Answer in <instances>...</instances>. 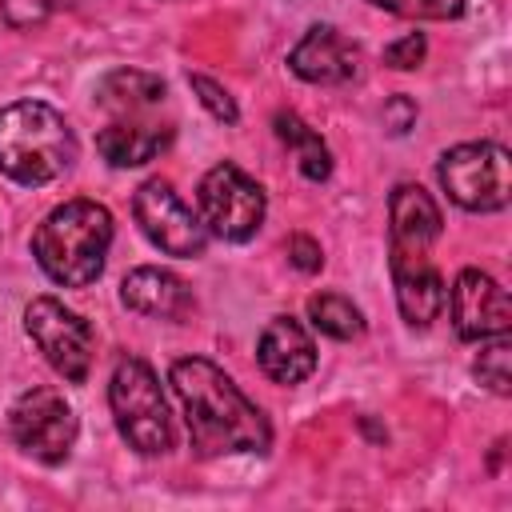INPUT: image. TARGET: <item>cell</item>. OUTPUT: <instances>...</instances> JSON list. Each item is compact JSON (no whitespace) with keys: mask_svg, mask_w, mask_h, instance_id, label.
I'll use <instances>...</instances> for the list:
<instances>
[{"mask_svg":"<svg viewBox=\"0 0 512 512\" xmlns=\"http://www.w3.org/2000/svg\"><path fill=\"white\" fill-rule=\"evenodd\" d=\"M168 384L184 404L188 440L200 460L232 452H264L272 444L268 416L236 388V380L204 356H184L168 368Z\"/></svg>","mask_w":512,"mask_h":512,"instance_id":"6da1fadb","label":"cell"},{"mask_svg":"<svg viewBox=\"0 0 512 512\" xmlns=\"http://www.w3.org/2000/svg\"><path fill=\"white\" fill-rule=\"evenodd\" d=\"M108 248H112V212L96 200H64L32 232V256L40 272L60 288L96 284Z\"/></svg>","mask_w":512,"mask_h":512,"instance_id":"7a4b0ae2","label":"cell"},{"mask_svg":"<svg viewBox=\"0 0 512 512\" xmlns=\"http://www.w3.org/2000/svg\"><path fill=\"white\" fill-rule=\"evenodd\" d=\"M76 160L68 120L44 100H16L0 108V172L24 188L52 184Z\"/></svg>","mask_w":512,"mask_h":512,"instance_id":"3957f363","label":"cell"},{"mask_svg":"<svg viewBox=\"0 0 512 512\" xmlns=\"http://www.w3.org/2000/svg\"><path fill=\"white\" fill-rule=\"evenodd\" d=\"M108 404L116 432L140 456H164L172 448V416L156 372L140 356H120L108 380Z\"/></svg>","mask_w":512,"mask_h":512,"instance_id":"277c9868","label":"cell"},{"mask_svg":"<svg viewBox=\"0 0 512 512\" xmlns=\"http://www.w3.org/2000/svg\"><path fill=\"white\" fill-rule=\"evenodd\" d=\"M440 188L464 212H500L512 200V160L504 144H456L436 164Z\"/></svg>","mask_w":512,"mask_h":512,"instance_id":"5b68a950","label":"cell"},{"mask_svg":"<svg viewBox=\"0 0 512 512\" xmlns=\"http://www.w3.org/2000/svg\"><path fill=\"white\" fill-rule=\"evenodd\" d=\"M196 204H200V224L208 236L228 240V244H244L260 232L268 200L264 188L236 164H216L204 172L200 188H196Z\"/></svg>","mask_w":512,"mask_h":512,"instance_id":"8992f818","label":"cell"},{"mask_svg":"<svg viewBox=\"0 0 512 512\" xmlns=\"http://www.w3.org/2000/svg\"><path fill=\"white\" fill-rule=\"evenodd\" d=\"M24 332L44 352V360L52 364L56 376H64L68 384L88 380L92 356H96V336L80 312L64 308L56 296H36L24 308Z\"/></svg>","mask_w":512,"mask_h":512,"instance_id":"52a82bcc","label":"cell"},{"mask_svg":"<svg viewBox=\"0 0 512 512\" xmlns=\"http://www.w3.org/2000/svg\"><path fill=\"white\" fill-rule=\"evenodd\" d=\"M12 440L40 464H64L76 444V412L56 388H28L8 412Z\"/></svg>","mask_w":512,"mask_h":512,"instance_id":"ba28073f","label":"cell"},{"mask_svg":"<svg viewBox=\"0 0 512 512\" xmlns=\"http://www.w3.org/2000/svg\"><path fill=\"white\" fill-rule=\"evenodd\" d=\"M132 216H136L140 232H144L164 256L192 260V256H200L204 244H208V232H204L200 216H196V212L180 200V192H176L168 180H160V176H152V180H144V184L136 188V196H132Z\"/></svg>","mask_w":512,"mask_h":512,"instance_id":"9c48e42d","label":"cell"},{"mask_svg":"<svg viewBox=\"0 0 512 512\" xmlns=\"http://www.w3.org/2000/svg\"><path fill=\"white\" fill-rule=\"evenodd\" d=\"M452 304V324L460 340H488V336H504L512 328V300L508 292L480 268H460L452 280L448 300Z\"/></svg>","mask_w":512,"mask_h":512,"instance_id":"30bf717a","label":"cell"},{"mask_svg":"<svg viewBox=\"0 0 512 512\" xmlns=\"http://www.w3.org/2000/svg\"><path fill=\"white\" fill-rule=\"evenodd\" d=\"M428 252L432 248H388L396 308L412 328H428L444 312V300H448L444 276Z\"/></svg>","mask_w":512,"mask_h":512,"instance_id":"8fae6325","label":"cell"},{"mask_svg":"<svg viewBox=\"0 0 512 512\" xmlns=\"http://www.w3.org/2000/svg\"><path fill=\"white\" fill-rule=\"evenodd\" d=\"M288 68L304 84H344L360 72V48L332 24H312L288 52Z\"/></svg>","mask_w":512,"mask_h":512,"instance_id":"7c38bea8","label":"cell"},{"mask_svg":"<svg viewBox=\"0 0 512 512\" xmlns=\"http://www.w3.org/2000/svg\"><path fill=\"white\" fill-rule=\"evenodd\" d=\"M256 360L272 384H300L316 368V344L296 316H272L260 332Z\"/></svg>","mask_w":512,"mask_h":512,"instance_id":"4fadbf2b","label":"cell"},{"mask_svg":"<svg viewBox=\"0 0 512 512\" xmlns=\"http://www.w3.org/2000/svg\"><path fill=\"white\" fill-rule=\"evenodd\" d=\"M120 300L124 308L140 312V316H152V320H188L192 312V288L168 272V268H156V264H140L132 268L124 280H120Z\"/></svg>","mask_w":512,"mask_h":512,"instance_id":"5bb4252c","label":"cell"},{"mask_svg":"<svg viewBox=\"0 0 512 512\" xmlns=\"http://www.w3.org/2000/svg\"><path fill=\"white\" fill-rule=\"evenodd\" d=\"M444 220L420 184H396L388 200V248H432Z\"/></svg>","mask_w":512,"mask_h":512,"instance_id":"9a60e30c","label":"cell"},{"mask_svg":"<svg viewBox=\"0 0 512 512\" xmlns=\"http://www.w3.org/2000/svg\"><path fill=\"white\" fill-rule=\"evenodd\" d=\"M172 140V128L164 124H132V120H112L108 128H100L96 148L112 168H140L152 156H160Z\"/></svg>","mask_w":512,"mask_h":512,"instance_id":"2e32d148","label":"cell"},{"mask_svg":"<svg viewBox=\"0 0 512 512\" xmlns=\"http://www.w3.org/2000/svg\"><path fill=\"white\" fill-rule=\"evenodd\" d=\"M164 96H168V84L140 68H116L96 88V104L108 112H120V116H136V112L160 104Z\"/></svg>","mask_w":512,"mask_h":512,"instance_id":"e0dca14e","label":"cell"},{"mask_svg":"<svg viewBox=\"0 0 512 512\" xmlns=\"http://www.w3.org/2000/svg\"><path fill=\"white\" fill-rule=\"evenodd\" d=\"M272 128H276V136H280V144H288L292 152H296V168H300V176L304 180H328L332 176V152H328V144L320 140V132H312L296 112H276L272 116Z\"/></svg>","mask_w":512,"mask_h":512,"instance_id":"ac0fdd59","label":"cell"},{"mask_svg":"<svg viewBox=\"0 0 512 512\" xmlns=\"http://www.w3.org/2000/svg\"><path fill=\"white\" fill-rule=\"evenodd\" d=\"M308 320H312V328H320L332 340H356L364 332V312L340 292L308 296Z\"/></svg>","mask_w":512,"mask_h":512,"instance_id":"d6986e66","label":"cell"},{"mask_svg":"<svg viewBox=\"0 0 512 512\" xmlns=\"http://www.w3.org/2000/svg\"><path fill=\"white\" fill-rule=\"evenodd\" d=\"M508 364H512L508 332L480 340V356H476L472 372H476V380H480L488 392H496V396H508V392H512V368H508Z\"/></svg>","mask_w":512,"mask_h":512,"instance_id":"ffe728a7","label":"cell"},{"mask_svg":"<svg viewBox=\"0 0 512 512\" xmlns=\"http://www.w3.org/2000/svg\"><path fill=\"white\" fill-rule=\"evenodd\" d=\"M392 16H408V20H456L468 0H368Z\"/></svg>","mask_w":512,"mask_h":512,"instance_id":"44dd1931","label":"cell"},{"mask_svg":"<svg viewBox=\"0 0 512 512\" xmlns=\"http://www.w3.org/2000/svg\"><path fill=\"white\" fill-rule=\"evenodd\" d=\"M188 84H192V92L200 96V104L208 108V116H212V120H220V124H236V120H240L236 100L228 96V88H224V84H216V80H212V76H204V72H188Z\"/></svg>","mask_w":512,"mask_h":512,"instance_id":"7402d4cb","label":"cell"},{"mask_svg":"<svg viewBox=\"0 0 512 512\" xmlns=\"http://www.w3.org/2000/svg\"><path fill=\"white\" fill-rule=\"evenodd\" d=\"M424 56H428V40H424L420 32H408V36H400V40H392V44L384 48V64H388V68H400V72L420 68Z\"/></svg>","mask_w":512,"mask_h":512,"instance_id":"603a6c76","label":"cell"},{"mask_svg":"<svg viewBox=\"0 0 512 512\" xmlns=\"http://www.w3.org/2000/svg\"><path fill=\"white\" fill-rule=\"evenodd\" d=\"M52 4H56V0H0L4 20H8L12 28H36V24H44L48 12H52Z\"/></svg>","mask_w":512,"mask_h":512,"instance_id":"cb8c5ba5","label":"cell"},{"mask_svg":"<svg viewBox=\"0 0 512 512\" xmlns=\"http://www.w3.org/2000/svg\"><path fill=\"white\" fill-rule=\"evenodd\" d=\"M288 260L300 268V272H320L324 268V252H320V244L312 240V236H304V232H296V236H288Z\"/></svg>","mask_w":512,"mask_h":512,"instance_id":"d4e9b609","label":"cell"},{"mask_svg":"<svg viewBox=\"0 0 512 512\" xmlns=\"http://www.w3.org/2000/svg\"><path fill=\"white\" fill-rule=\"evenodd\" d=\"M412 124H416V104H412L408 96H392V100L384 104V128H388L392 136H404Z\"/></svg>","mask_w":512,"mask_h":512,"instance_id":"484cf974","label":"cell"}]
</instances>
